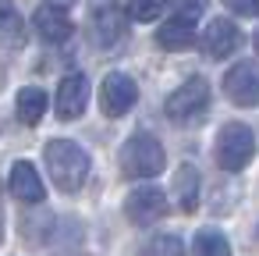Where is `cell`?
<instances>
[{
  "label": "cell",
  "instance_id": "1",
  "mask_svg": "<svg viewBox=\"0 0 259 256\" xmlns=\"http://www.w3.org/2000/svg\"><path fill=\"white\" fill-rule=\"evenodd\" d=\"M43 157H47V167H50V174H54L61 192H78L85 185V178H89V153L78 142L54 139V142H47Z\"/></svg>",
  "mask_w": 259,
  "mask_h": 256
},
{
  "label": "cell",
  "instance_id": "2",
  "mask_svg": "<svg viewBox=\"0 0 259 256\" xmlns=\"http://www.w3.org/2000/svg\"><path fill=\"white\" fill-rule=\"evenodd\" d=\"M163 167H167V157H163V146L156 135H149V132L128 135V142L121 146V171L128 178H156Z\"/></svg>",
  "mask_w": 259,
  "mask_h": 256
},
{
  "label": "cell",
  "instance_id": "3",
  "mask_svg": "<svg viewBox=\"0 0 259 256\" xmlns=\"http://www.w3.org/2000/svg\"><path fill=\"white\" fill-rule=\"evenodd\" d=\"M213 157H217V164H220L224 171H231V174L241 171V167H248V160L255 157V135H252V128L241 125V121H227V125L220 128V135H217Z\"/></svg>",
  "mask_w": 259,
  "mask_h": 256
},
{
  "label": "cell",
  "instance_id": "4",
  "mask_svg": "<svg viewBox=\"0 0 259 256\" xmlns=\"http://www.w3.org/2000/svg\"><path fill=\"white\" fill-rule=\"evenodd\" d=\"M163 111H167V118L178 121V125H192V121L206 118V111H209V86H206L202 79H188L185 86H178V89L167 96Z\"/></svg>",
  "mask_w": 259,
  "mask_h": 256
},
{
  "label": "cell",
  "instance_id": "5",
  "mask_svg": "<svg viewBox=\"0 0 259 256\" xmlns=\"http://www.w3.org/2000/svg\"><path fill=\"white\" fill-rule=\"evenodd\" d=\"M124 217H128L132 224H139V228L163 221V217H167V196H163V189L142 185V189L128 192V199H124Z\"/></svg>",
  "mask_w": 259,
  "mask_h": 256
},
{
  "label": "cell",
  "instance_id": "6",
  "mask_svg": "<svg viewBox=\"0 0 259 256\" xmlns=\"http://www.w3.org/2000/svg\"><path fill=\"white\" fill-rule=\"evenodd\" d=\"M224 93L238 107H255L259 103V61H238L224 75Z\"/></svg>",
  "mask_w": 259,
  "mask_h": 256
},
{
  "label": "cell",
  "instance_id": "7",
  "mask_svg": "<svg viewBox=\"0 0 259 256\" xmlns=\"http://www.w3.org/2000/svg\"><path fill=\"white\" fill-rule=\"evenodd\" d=\"M135 100H139V86H135L128 75L110 71V75L103 79V86H100V107H103L107 118H121V114H128V111L135 107Z\"/></svg>",
  "mask_w": 259,
  "mask_h": 256
},
{
  "label": "cell",
  "instance_id": "8",
  "mask_svg": "<svg viewBox=\"0 0 259 256\" xmlns=\"http://www.w3.org/2000/svg\"><path fill=\"white\" fill-rule=\"evenodd\" d=\"M241 29L231 22V18H213L209 25H206V32H202V50L213 57V61H224V57H231V54H238V47H241Z\"/></svg>",
  "mask_w": 259,
  "mask_h": 256
},
{
  "label": "cell",
  "instance_id": "9",
  "mask_svg": "<svg viewBox=\"0 0 259 256\" xmlns=\"http://www.w3.org/2000/svg\"><path fill=\"white\" fill-rule=\"evenodd\" d=\"M85 103H89V82H85V75H78V71L64 75L61 86H57V118L61 121H78L82 111H85Z\"/></svg>",
  "mask_w": 259,
  "mask_h": 256
},
{
  "label": "cell",
  "instance_id": "10",
  "mask_svg": "<svg viewBox=\"0 0 259 256\" xmlns=\"http://www.w3.org/2000/svg\"><path fill=\"white\" fill-rule=\"evenodd\" d=\"M93 36H96L100 47H117L128 36V15L117 4L96 8V15H93Z\"/></svg>",
  "mask_w": 259,
  "mask_h": 256
},
{
  "label": "cell",
  "instance_id": "11",
  "mask_svg": "<svg viewBox=\"0 0 259 256\" xmlns=\"http://www.w3.org/2000/svg\"><path fill=\"white\" fill-rule=\"evenodd\" d=\"M32 25H36V32H39L47 43H68L71 32H75L71 18H68L61 8H54V4H43V8L32 15Z\"/></svg>",
  "mask_w": 259,
  "mask_h": 256
},
{
  "label": "cell",
  "instance_id": "12",
  "mask_svg": "<svg viewBox=\"0 0 259 256\" xmlns=\"http://www.w3.org/2000/svg\"><path fill=\"white\" fill-rule=\"evenodd\" d=\"M8 189H11V196L22 199V203H43V196H47L43 178L36 174V167H32L29 160H18V164L11 167V181H8Z\"/></svg>",
  "mask_w": 259,
  "mask_h": 256
},
{
  "label": "cell",
  "instance_id": "13",
  "mask_svg": "<svg viewBox=\"0 0 259 256\" xmlns=\"http://www.w3.org/2000/svg\"><path fill=\"white\" fill-rule=\"evenodd\" d=\"M174 196H178V206H181L185 213H192V210L199 206L202 178H199V171H195L192 164H181V167L174 171Z\"/></svg>",
  "mask_w": 259,
  "mask_h": 256
},
{
  "label": "cell",
  "instance_id": "14",
  "mask_svg": "<svg viewBox=\"0 0 259 256\" xmlns=\"http://www.w3.org/2000/svg\"><path fill=\"white\" fill-rule=\"evenodd\" d=\"M0 40H4L8 50L25 47V22L15 8V0H0Z\"/></svg>",
  "mask_w": 259,
  "mask_h": 256
},
{
  "label": "cell",
  "instance_id": "15",
  "mask_svg": "<svg viewBox=\"0 0 259 256\" xmlns=\"http://www.w3.org/2000/svg\"><path fill=\"white\" fill-rule=\"evenodd\" d=\"M15 107H18V121L22 125H39L43 114H47V93L39 86H25L18 93V103Z\"/></svg>",
  "mask_w": 259,
  "mask_h": 256
},
{
  "label": "cell",
  "instance_id": "16",
  "mask_svg": "<svg viewBox=\"0 0 259 256\" xmlns=\"http://www.w3.org/2000/svg\"><path fill=\"white\" fill-rule=\"evenodd\" d=\"M156 43L163 50H188V47H195V25L167 18V25H160V32H156Z\"/></svg>",
  "mask_w": 259,
  "mask_h": 256
},
{
  "label": "cell",
  "instance_id": "17",
  "mask_svg": "<svg viewBox=\"0 0 259 256\" xmlns=\"http://www.w3.org/2000/svg\"><path fill=\"white\" fill-rule=\"evenodd\" d=\"M195 256H231V245H227V238L220 231L202 228L195 235Z\"/></svg>",
  "mask_w": 259,
  "mask_h": 256
},
{
  "label": "cell",
  "instance_id": "18",
  "mask_svg": "<svg viewBox=\"0 0 259 256\" xmlns=\"http://www.w3.org/2000/svg\"><path fill=\"white\" fill-rule=\"evenodd\" d=\"M163 8H167V0H128L124 15L132 22H156L163 15Z\"/></svg>",
  "mask_w": 259,
  "mask_h": 256
},
{
  "label": "cell",
  "instance_id": "19",
  "mask_svg": "<svg viewBox=\"0 0 259 256\" xmlns=\"http://www.w3.org/2000/svg\"><path fill=\"white\" fill-rule=\"evenodd\" d=\"M206 11V0H170V18L174 22H185V25H195Z\"/></svg>",
  "mask_w": 259,
  "mask_h": 256
},
{
  "label": "cell",
  "instance_id": "20",
  "mask_svg": "<svg viewBox=\"0 0 259 256\" xmlns=\"http://www.w3.org/2000/svg\"><path fill=\"white\" fill-rule=\"evenodd\" d=\"M139 256H185V245L178 235H156Z\"/></svg>",
  "mask_w": 259,
  "mask_h": 256
},
{
  "label": "cell",
  "instance_id": "21",
  "mask_svg": "<svg viewBox=\"0 0 259 256\" xmlns=\"http://www.w3.org/2000/svg\"><path fill=\"white\" fill-rule=\"evenodd\" d=\"M224 4H227L234 15H241V18H255V15H259V0H224Z\"/></svg>",
  "mask_w": 259,
  "mask_h": 256
},
{
  "label": "cell",
  "instance_id": "22",
  "mask_svg": "<svg viewBox=\"0 0 259 256\" xmlns=\"http://www.w3.org/2000/svg\"><path fill=\"white\" fill-rule=\"evenodd\" d=\"M0 238H4V206H0Z\"/></svg>",
  "mask_w": 259,
  "mask_h": 256
},
{
  "label": "cell",
  "instance_id": "23",
  "mask_svg": "<svg viewBox=\"0 0 259 256\" xmlns=\"http://www.w3.org/2000/svg\"><path fill=\"white\" fill-rule=\"evenodd\" d=\"M50 4H54V8H61V4H71V0H50Z\"/></svg>",
  "mask_w": 259,
  "mask_h": 256
},
{
  "label": "cell",
  "instance_id": "24",
  "mask_svg": "<svg viewBox=\"0 0 259 256\" xmlns=\"http://www.w3.org/2000/svg\"><path fill=\"white\" fill-rule=\"evenodd\" d=\"M252 43H255V54H259V29H255V40H252Z\"/></svg>",
  "mask_w": 259,
  "mask_h": 256
},
{
  "label": "cell",
  "instance_id": "25",
  "mask_svg": "<svg viewBox=\"0 0 259 256\" xmlns=\"http://www.w3.org/2000/svg\"><path fill=\"white\" fill-rule=\"evenodd\" d=\"M0 86H4V64H0Z\"/></svg>",
  "mask_w": 259,
  "mask_h": 256
}]
</instances>
